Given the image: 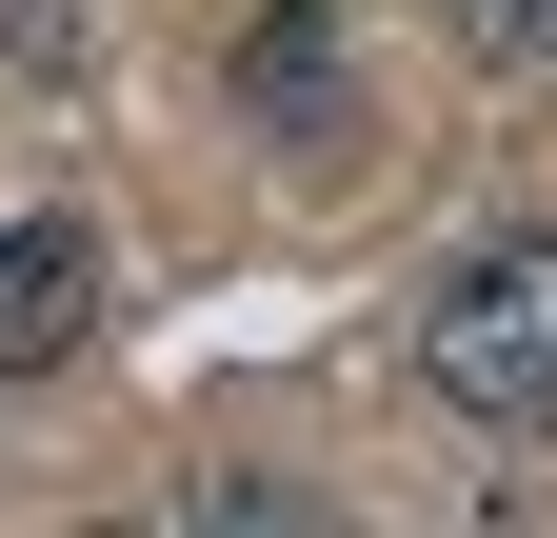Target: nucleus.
Here are the masks:
<instances>
[{
	"instance_id": "nucleus-1",
	"label": "nucleus",
	"mask_w": 557,
	"mask_h": 538,
	"mask_svg": "<svg viewBox=\"0 0 557 538\" xmlns=\"http://www.w3.org/2000/svg\"><path fill=\"white\" fill-rule=\"evenodd\" d=\"M418 399L478 439H557V220H498L418 299Z\"/></svg>"
},
{
	"instance_id": "nucleus-2",
	"label": "nucleus",
	"mask_w": 557,
	"mask_h": 538,
	"mask_svg": "<svg viewBox=\"0 0 557 538\" xmlns=\"http://www.w3.org/2000/svg\"><path fill=\"white\" fill-rule=\"evenodd\" d=\"M100 340V240L60 220V199H21V220H0V379H60Z\"/></svg>"
},
{
	"instance_id": "nucleus-3",
	"label": "nucleus",
	"mask_w": 557,
	"mask_h": 538,
	"mask_svg": "<svg viewBox=\"0 0 557 538\" xmlns=\"http://www.w3.org/2000/svg\"><path fill=\"white\" fill-rule=\"evenodd\" d=\"M239 120L259 140H338V0H259L239 21Z\"/></svg>"
},
{
	"instance_id": "nucleus-4",
	"label": "nucleus",
	"mask_w": 557,
	"mask_h": 538,
	"mask_svg": "<svg viewBox=\"0 0 557 538\" xmlns=\"http://www.w3.org/2000/svg\"><path fill=\"white\" fill-rule=\"evenodd\" d=\"M0 60H21L40 100H81L100 81V21H81V0H0Z\"/></svg>"
},
{
	"instance_id": "nucleus-5",
	"label": "nucleus",
	"mask_w": 557,
	"mask_h": 538,
	"mask_svg": "<svg viewBox=\"0 0 557 538\" xmlns=\"http://www.w3.org/2000/svg\"><path fill=\"white\" fill-rule=\"evenodd\" d=\"M458 40L478 60H557V0H458Z\"/></svg>"
}]
</instances>
